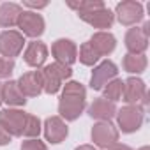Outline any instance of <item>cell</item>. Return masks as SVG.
I'll list each match as a JSON object with an SVG mask.
<instances>
[{
	"label": "cell",
	"mask_w": 150,
	"mask_h": 150,
	"mask_svg": "<svg viewBox=\"0 0 150 150\" xmlns=\"http://www.w3.org/2000/svg\"><path fill=\"white\" fill-rule=\"evenodd\" d=\"M39 132H41V120L35 115H27V122H25V127H23V136L32 139V138H37Z\"/></svg>",
	"instance_id": "cell-24"
},
{
	"label": "cell",
	"mask_w": 150,
	"mask_h": 150,
	"mask_svg": "<svg viewBox=\"0 0 150 150\" xmlns=\"http://www.w3.org/2000/svg\"><path fill=\"white\" fill-rule=\"evenodd\" d=\"M44 136L50 143H60L67 138V125L60 117H50L44 122Z\"/></svg>",
	"instance_id": "cell-15"
},
{
	"label": "cell",
	"mask_w": 150,
	"mask_h": 150,
	"mask_svg": "<svg viewBox=\"0 0 150 150\" xmlns=\"http://www.w3.org/2000/svg\"><path fill=\"white\" fill-rule=\"evenodd\" d=\"M85 104H87V90H85V87L81 83H78V81L65 83L60 103H58L60 117L69 120V122L76 120L83 113Z\"/></svg>",
	"instance_id": "cell-1"
},
{
	"label": "cell",
	"mask_w": 150,
	"mask_h": 150,
	"mask_svg": "<svg viewBox=\"0 0 150 150\" xmlns=\"http://www.w3.org/2000/svg\"><path fill=\"white\" fill-rule=\"evenodd\" d=\"M18 87L23 92L25 97H37L42 92V76L41 71H30L21 74V78L18 80Z\"/></svg>",
	"instance_id": "cell-12"
},
{
	"label": "cell",
	"mask_w": 150,
	"mask_h": 150,
	"mask_svg": "<svg viewBox=\"0 0 150 150\" xmlns=\"http://www.w3.org/2000/svg\"><path fill=\"white\" fill-rule=\"evenodd\" d=\"M143 118H145V111L139 104H127V106H124L122 110L117 111L118 125H120L122 132H125V134L136 132L141 127Z\"/></svg>",
	"instance_id": "cell-3"
},
{
	"label": "cell",
	"mask_w": 150,
	"mask_h": 150,
	"mask_svg": "<svg viewBox=\"0 0 150 150\" xmlns=\"http://www.w3.org/2000/svg\"><path fill=\"white\" fill-rule=\"evenodd\" d=\"M99 58H101V57L94 51V48H92L88 42L81 44V48H80V62H81L83 65H94V64H97Z\"/></svg>",
	"instance_id": "cell-25"
},
{
	"label": "cell",
	"mask_w": 150,
	"mask_h": 150,
	"mask_svg": "<svg viewBox=\"0 0 150 150\" xmlns=\"http://www.w3.org/2000/svg\"><path fill=\"white\" fill-rule=\"evenodd\" d=\"M108 150H132L131 146H127V145H120V143H115V145H111Z\"/></svg>",
	"instance_id": "cell-30"
},
{
	"label": "cell",
	"mask_w": 150,
	"mask_h": 150,
	"mask_svg": "<svg viewBox=\"0 0 150 150\" xmlns=\"http://www.w3.org/2000/svg\"><path fill=\"white\" fill-rule=\"evenodd\" d=\"M21 13H23V9H21V6H18V4H13V2L2 4V6H0V25H2V27H7V28L16 27V25H18V20H20V16H21Z\"/></svg>",
	"instance_id": "cell-20"
},
{
	"label": "cell",
	"mask_w": 150,
	"mask_h": 150,
	"mask_svg": "<svg viewBox=\"0 0 150 150\" xmlns=\"http://www.w3.org/2000/svg\"><path fill=\"white\" fill-rule=\"evenodd\" d=\"M88 115L96 120H101V122H110L115 115H117V106L115 103L104 99V97H99L96 99L90 108H88Z\"/></svg>",
	"instance_id": "cell-14"
},
{
	"label": "cell",
	"mask_w": 150,
	"mask_h": 150,
	"mask_svg": "<svg viewBox=\"0 0 150 150\" xmlns=\"http://www.w3.org/2000/svg\"><path fill=\"white\" fill-rule=\"evenodd\" d=\"M118 69L111 60H104L101 62L97 67H94L92 71V78H90V87L92 90H103L111 80L117 78Z\"/></svg>",
	"instance_id": "cell-7"
},
{
	"label": "cell",
	"mask_w": 150,
	"mask_h": 150,
	"mask_svg": "<svg viewBox=\"0 0 150 150\" xmlns=\"http://www.w3.org/2000/svg\"><path fill=\"white\" fill-rule=\"evenodd\" d=\"M18 27L21 28L23 35L39 37L44 32V18L34 11H23L20 20H18Z\"/></svg>",
	"instance_id": "cell-10"
},
{
	"label": "cell",
	"mask_w": 150,
	"mask_h": 150,
	"mask_svg": "<svg viewBox=\"0 0 150 150\" xmlns=\"http://www.w3.org/2000/svg\"><path fill=\"white\" fill-rule=\"evenodd\" d=\"M2 103L9 106H23L27 103L23 92L18 87V81L7 80L6 83H2Z\"/></svg>",
	"instance_id": "cell-19"
},
{
	"label": "cell",
	"mask_w": 150,
	"mask_h": 150,
	"mask_svg": "<svg viewBox=\"0 0 150 150\" xmlns=\"http://www.w3.org/2000/svg\"><path fill=\"white\" fill-rule=\"evenodd\" d=\"M124 101L129 104H139L141 108L148 104V94H146V85L139 78H129L124 81Z\"/></svg>",
	"instance_id": "cell-6"
},
{
	"label": "cell",
	"mask_w": 150,
	"mask_h": 150,
	"mask_svg": "<svg viewBox=\"0 0 150 150\" xmlns=\"http://www.w3.org/2000/svg\"><path fill=\"white\" fill-rule=\"evenodd\" d=\"M146 57L145 55H131L127 53L122 60V65H124V71L131 72V74H141L145 69H146Z\"/></svg>",
	"instance_id": "cell-21"
},
{
	"label": "cell",
	"mask_w": 150,
	"mask_h": 150,
	"mask_svg": "<svg viewBox=\"0 0 150 150\" xmlns=\"http://www.w3.org/2000/svg\"><path fill=\"white\" fill-rule=\"evenodd\" d=\"M139 150H150V146H141Z\"/></svg>",
	"instance_id": "cell-33"
},
{
	"label": "cell",
	"mask_w": 150,
	"mask_h": 150,
	"mask_svg": "<svg viewBox=\"0 0 150 150\" xmlns=\"http://www.w3.org/2000/svg\"><path fill=\"white\" fill-rule=\"evenodd\" d=\"M78 14L85 23L92 25L94 28H110L113 25V21H115V14L106 7L87 11V13H78Z\"/></svg>",
	"instance_id": "cell-13"
},
{
	"label": "cell",
	"mask_w": 150,
	"mask_h": 150,
	"mask_svg": "<svg viewBox=\"0 0 150 150\" xmlns=\"http://www.w3.org/2000/svg\"><path fill=\"white\" fill-rule=\"evenodd\" d=\"M88 44L94 48V51H96L99 57H106V55H110V53L115 50L117 39H115V35L110 34V32H96V34L90 37Z\"/></svg>",
	"instance_id": "cell-16"
},
{
	"label": "cell",
	"mask_w": 150,
	"mask_h": 150,
	"mask_svg": "<svg viewBox=\"0 0 150 150\" xmlns=\"http://www.w3.org/2000/svg\"><path fill=\"white\" fill-rule=\"evenodd\" d=\"M14 71V60L0 57V78H9Z\"/></svg>",
	"instance_id": "cell-26"
},
{
	"label": "cell",
	"mask_w": 150,
	"mask_h": 150,
	"mask_svg": "<svg viewBox=\"0 0 150 150\" xmlns=\"http://www.w3.org/2000/svg\"><path fill=\"white\" fill-rule=\"evenodd\" d=\"M0 104H2V83H0Z\"/></svg>",
	"instance_id": "cell-32"
},
{
	"label": "cell",
	"mask_w": 150,
	"mask_h": 150,
	"mask_svg": "<svg viewBox=\"0 0 150 150\" xmlns=\"http://www.w3.org/2000/svg\"><path fill=\"white\" fill-rule=\"evenodd\" d=\"M92 141L101 148H110L118 141V129L111 122H97L92 127Z\"/></svg>",
	"instance_id": "cell-8"
},
{
	"label": "cell",
	"mask_w": 150,
	"mask_h": 150,
	"mask_svg": "<svg viewBox=\"0 0 150 150\" xmlns=\"http://www.w3.org/2000/svg\"><path fill=\"white\" fill-rule=\"evenodd\" d=\"M51 53L55 57V62H60L67 67H71L78 58V48L69 39H58L51 46Z\"/></svg>",
	"instance_id": "cell-11"
},
{
	"label": "cell",
	"mask_w": 150,
	"mask_h": 150,
	"mask_svg": "<svg viewBox=\"0 0 150 150\" xmlns=\"http://www.w3.org/2000/svg\"><path fill=\"white\" fill-rule=\"evenodd\" d=\"M27 115L21 110H2L0 111V125H2L11 136H23V127L27 122Z\"/></svg>",
	"instance_id": "cell-5"
},
{
	"label": "cell",
	"mask_w": 150,
	"mask_h": 150,
	"mask_svg": "<svg viewBox=\"0 0 150 150\" xmlns=\"http://www.w3.org/2000/svg\"><path fill=\"white\" fill-rule=\"evenodd\" d=\"M71 67L60 64V62H53L50 65H46L42 71H41V76H42V90L46 94H57L62 87V81L64 80H69L71 78Z\"/></svg>",
	"instance_id": "cell-2"
},
{
	"label": "cell",
	"mask_w": 150,
	"mask_h": 150,
	"mask_svg": "<svg viewBox=\"0 0 150 150\" xmlns=\"http://www.w3.org/2000/svg\"><path fill=\"white\" fill-rule=\"evenodd\" d=\"M23 58H25V62L30 67H41L46 62V58H48V48H46V44L41 42V41L30 42L27 46V50H25Z\"/></svg>",
	"instance_id": "cell-18"
},
{
	"label": "cell",
	"mask_w": 150,
	"mask_h": 150,
	"mask_svg": "<svg viewBox=\"0 0 150 150\" xmlns=\"http://www.w3.org/2000/svg\"><path fill=\"white\" fill-rule=\"evenodd\" d=\"M11 141V134L2 127V125H0V146H4V145H7Z\"/></svg>",
	"instance_id": "cell-28"
},
{
	"label": "cell",
	"mask_w": 150,
	"mask_h": 150,
	"mask_svg": "<svg viewBox=\"0 0 150 150\" xmlns=\"http://www.w3.org/2000/svg\"><path fill=\"white\" fill-rule=\"evenodd\" d=\"M21 150H48V148L42 141H39L37 138H32L21 143Z\"/></svg>",
	"instance_id": "cell-27"
},
{
	"label": "cell",
	"mask_w": 150,
	"mask_h": 150,
	"mask_svg": "<svg viewBox=\"0 0 150 150\" xmlns=\"http://www.w3.org/2000/svg\"><path fill=\"white\" fill-rule=\"evenodd\" d=\"M104 99H108V101H111V103H117V101H120L122 99V92H124V81L122 80H118V78H115V80H111L104 88Z\"/></svg>",
	"instance_id": "cell-22"
},
{
	"label": "cell",
	"mask_w": 150,
	"mask_h": 150,
	"mask_svg": "<svg viewBox=\"0 0 150 150\" xmlns=\"http://www.w3.org/2000/svg\"><path fill=\"white\" fill-rule=\"evenodd\" d=\"M23 44H25V37L21 32L6 30L0 34V55L4 58L13 60L14 57H18L23 50Z\"/></svg>",
	"instance_id": "cell-4"
},
{
	"label": "cell",
	"mask_w": 150,
	"mask_h": 150,
	"mask_svg": "<svg viewBox=\"0 0 150 150\" xmlns=\"http://www.w3.org/2000/svg\"><path fill=\"white\" fill-rule=\"evenodd\" d=\"M76 150H97V148H94L92 145H81V146H78Z\"/></svg>",
	"instance_id": "cell-31"
},
{
	"label": "cell",
	"mask_w": 150,
	"mask_h": 150,
	"mask_svg": "<svg viewBox=\"0 0 150 150\" xmlns=\"http://www.w3.org/2000/svg\"><path fill=\"white\" fill-rule=\"evenodd\" d=\"M23 4H25L27 7H34V9H42V7L48 6V2H30V0H25Z\"/></svg>",
	"instance_id": "cell-29"
},
{
	"label": "cell",
	"mask_w": 150,
	"mask_h": 150,
	"mask_svg": "<svg viewBox=\"0 0 150 150\" xmlns=\"http://www.w3.org/2000/svg\"><path fill=\"white\" fill-rule=\"evenodd\" d=\"M67 6L78 13H87V11H94V9H103L104 4L101 0H80V2H67Z\"/></svg>",
	"instance_id": "cell-23"
},
{
	"label": "cell",
	"mask_w": 150,
	"mask_h": 150,
	"mask_svg": "<svg viewBox=\"0 0 150 150\" xmlns=\"http://www.w3.org/2000/svg\"><path fill=\"white\" fill-rule=\"evenodd\" d=\"M117 18L122 25H136L143 20V6L134 0H125L117 6Z\"/></svg>",
	"instance_id": "cell-9"
},
{
	"label": "cell",
	"mask_w": 150,
	"mask_h": 150,
	"mask_svg": "<svg viewBox=\"0 0 150 150\" xmlns=\"http://www.w3.org/2000/svg\"><path fill=\"white\" fill-rule=\"evenodd\" d=\"M125 48L131 55H143V51L148 48V37L138 27L129 28L125 34Z\"/></svg>",
	"instance_id": "cell-17"
}]
</instances>
